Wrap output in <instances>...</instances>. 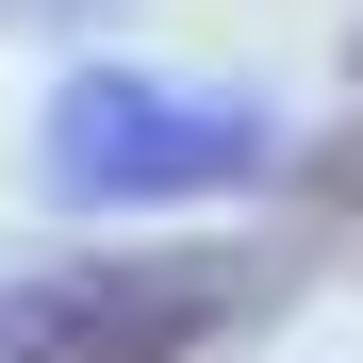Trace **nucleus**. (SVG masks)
Returning <instances> with one entry per match:
<instances>
[{
	"instance_id": "f257e3e1",
	"label": "nucleus",
	"mask_w": 363,
	"mask_h": 363,
	"mask_svg": "<svg viewBox=\"0 0 363 363\" xmlns=\"http://www.w3.org/2000/svg\"><path fill=\"white\" fill-rule=\"evenodd\" d=\"M297 297L281 248H50L0 264V363H231Z\"/></svg>"
},
{
	"instance_id": "f03ea898",
	"label": "nucleus",
	"mask_w": 363,
	"mask_h": 363,
	"mask_svg": "<svg viewBox=\"0 0 363 363\" xmlns=\"http://www.w3.org/2000/svg\"><path fill=\"white\" fill-rule=\"evenodd\" d=\"M281 165V116L231 83H165V67H83L33 116V182L67 215H165V199H231Z\"/></svg>"
},
{
	"instance_id": "7ed1b4c3",
	"label": "nucleus",
	"mask_w": 363,
	"mask_h": 363,
	"mask_svg": "<svg viewBox=\"0 0 363 363\" xmlns=\"http://www.w3.org/2000/svg\"><path fill=\"white\" fill-rule=\"evenodd\" d=\"M297 215H314V231H347V248H363V116H347V133H314V149H297Z\"/></svg>"
},
{
	"instance_id": "20e7f679",
	"label": "nucleus",
	"mask_w": 363,
	"mask_h": 363,
	"mask_svg": "<svg viewBox=\"0 0 363 363\" xmlns=\"http://www.w3.org/2000/svg\"><path fill=\"white\" fill-rule=\"evenodd\" d=\"M0 17H17V33H33V17H83V0H0Z\"/></svg>"
},
{
	"instance_id": "39448f33",
	"label": "nucleus",
	"mask_w": 363,
	"mask_h": 363,
	"mask_svg": "<svg viewBox=\"0 0 363 363\" xmlns=\"http://www.w3.org/2000/svg\"><path fill=\"white\" fill-rule=\"evenodd\" d=\"M347 83H363V33H347Z\"/></svg>"
}]
</instances>
